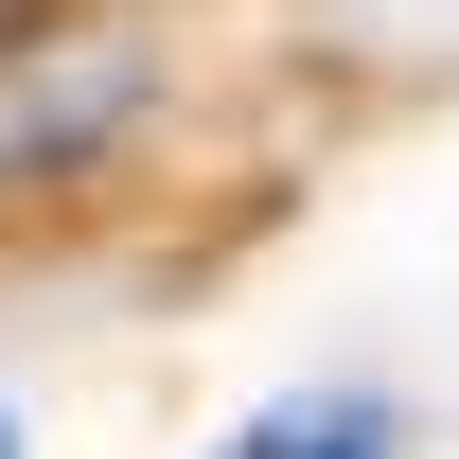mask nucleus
<instances>
[{
	"label": "nucleus",
	"instance_id": "nucleus-1",
	"mask_svg": "<svg viewBox=\"0 0 459 459\" xmlns=\"http://www.w3.org/2000/svg\"><path fill=\"white\" fill-rule=\"evenodd\" d=\"M142 124V54L124 36H89V54H0V177H54L89 160V142H124Z\"/></svg>",
	"mask_w": 459,
	"mask_h": 459
},
{
	"label": "nucleus",
	"instance_id": "nucleus-2",
	"mask_svg": "<svg viewBox=\"0 0 459 459\" xmlns=\"http://www.w3.org/2000/svg\"><path fill=\"white\" fill-rule=\"evenodd\" d=\"M212 459H389V406L371 389H283V406H247Z\"/></svg>",
	"mask_w": 459,
	"mask_h": 459
},
{
	"label": "nucleus",
	"instance_id": "nucleus-3",
	"mask_svg": "<svg viewBox=\"0 0 459 459\" xmlns=\"http://www.w3.org/2000/svg\"><path fill=\"white\" fill-rule=\"evenodd\" d=\"M0 459H18V406H0Z\"/></svg>",
	"mask_w": 459,
	"mask_h": 459
},
{
	"label": "nucleus",
	"instance_id": "nucleus-4",
	"mask_svg": "<svg viewBox=\"0 0 459 459\" xmlns=\"http://www.w3.org/2000/svg\"><path fill=\"white\" fill-rule=\"evenodd\" d=\"M0 18H18V0H0Z\"/></svg>",
	"mask_w": 459,
	"mask_h": 459
}]
</instances>
